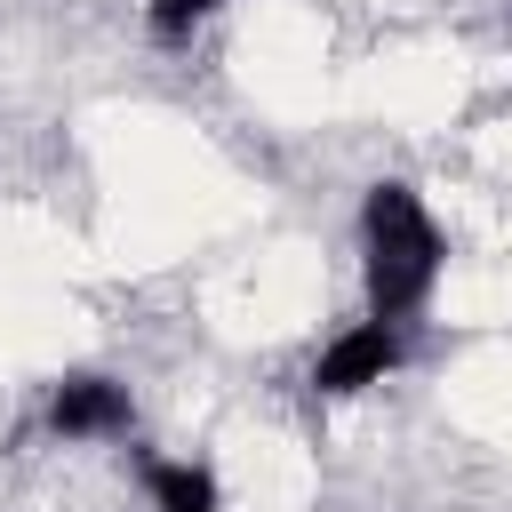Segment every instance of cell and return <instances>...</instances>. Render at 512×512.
I'll return each mask as SVG.
<instances>
[{
  "label": "cell",
  "mask_w": 512,
  "mask_h": 512,
  "mask_svg": "<svg viewBox=\"0 0 512 512\" xmlns=\"http://www.w3.org/2000/svg\"><path fill=\"white\" fill-rule=\"evenodd\" d=\"M360 272H368V312L376 320H416L424 304H432V288H440V256H448V240H440V224H432V208L408 192V184H368V200H360Z\"/></svg>",
  "instance_id": "cell-1"
},
{
  "label": "cell",
  "mask_w": 512,
  "mask_h": 512,
  "mask_svg": "<svg viewBox=\"0 0 512 512\" xmlns=\"http://www.w3.org/2000/svg\"><path fill=\"white\" fill-rule=\"evenodd\" d=\"M400 352H408V344H400V320H376V312H368L360 328H344V336L312 360V392H320V400H352V392L384 384V376L400 368Z\"/></svg>",
  "instance_id": "cell-2"
},
{
  "label": "cell",
  "mask_w": 512,
  "mask_h": 512,
  "mask_svg": "<svg viewBox=\"0 0 512 512\" xmlns=\"http://www.w3.org/2000/svg\"><path fill=\"white\" fill-rule=\"evenodd\" d=\"M128 424H136V408H128V384H112V376H64L48 392V432H64V440H112Z\"/></svg>",
  "instance_id": "cell-3"
},
{
  "label": "cell",
  "mask_w": 512,
  "mask_h": 512,
  "mask_svg": "<svg viewBox=\"0 0 512 512\" xmlns=\"http://www.w3.org/2000/svg\"><path fill=\"white\" fill-rule=\"evenodd\" d=\"M144 480H152V504H160V512H224L208 464H152Z\"/></svg>",
  "instance_id": "cell-4"
},
{
  "label": "cell",
  "mask_w": 512,
  "mask_h": 512,
  "mask_svg": "<svg viewBox=\"0 0 512 512\" xmlns=\"http://www.w3.org/2000/svg\"><path fill=\"white\" fill-rule=\"evenodd\" d=\"M216 8H224V0H152V8H144V24H152L160 40H184V32H192V24H208Z\"/></svg>",
  "instance_id": "cell-5"
}]
</instances>
